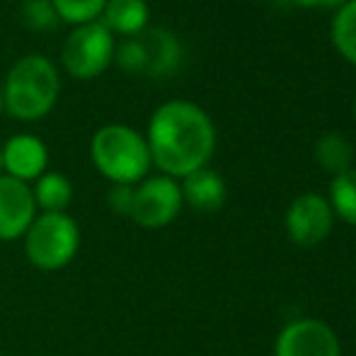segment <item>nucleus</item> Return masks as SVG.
Wrapping results in <instances>:
<instances>
[{
    "mask_svg": "<svg viewBox=\"0 0 356 356\" xmlns=\"http://www.w3.org/2000/svg\"><path fill=\"white\" fill-rule=\"evenodd\" d=\"M150 160L172 179L209 168L216 150V127L207 109L189 99H170L153 112L148 122Z\"/></svg>",
    "mask_w": 356,
    "mask_h": 356,
    "instance_id": "f257e3e1",
    "label": "nucleus"
},
{
    "mask_svg": "<svg viewBox=\"0 0 356 356\" xmlns=\"http://www.w3.org/2000/svg\"><path fill=\"white\" fill-rule=\"evenodd\" d=\"M61 92L58 71L47 56L29 54L13 63L5 75L3 107L19 122H37L54 109Z\"/></svg>",
    "mask_w": 356,
    "mask_h": 356,
    "instance_id": "f03ea898",
    "label": "nucleus"
},
{
    "mask_svg": "<svg viewBox=\"0 0 356 356\" xmlns=\"http://www.w3.org/2000/svg\"><path fill=\"white\" fill-rule=\"evenodd\" d=\"M90 158L112 184H138L153 168L145 136L127 124H107L90 141Z\"/></svg>",
    "mask_w": 356,
    "mask_h": 356,
    "instance_id": "7ed1b4c3",
    "label": "nucleus"
},
{
    "mask_svg": "<svg viewBox=\"0 0 356 356\" xmlns=\"http://www.w3.org/2000/svg\"><path fill=\"white\" fill-rule=\"evenodd\" d=\"M22 238L27 259L42 272L68 267L80 250V228L66 211L37 213Z\"/></svg>",
    "mask_w": 356,
    "mask_h": 356,
    "instance_id": "20e7f679",
    "label": "nucleus"
},
{
    "mask_svg": "<svg viewBox=\"0 0 356 356\" xmlns=\"http://www.w3.org/2000/svg\"><path fill=\"white\" fill-rule=\"evenodd\" d=\"M114 49H117V37L99 19L78 24L63 42V68L78 80H92L114 63Z\"/></svg>",
    "mask_w": 356,
    "mask_h": 356,
    "instance_id": "39448f33",
    "label": "nucleus"
},
{
    "mask_svg": "<svg viewBox=\"0 0 356 356\" xmlns=\"http://www.w3.org/2000/svg\"><path fill=\"white\" fill-rule=\"evenodd\" d=\"M182 207V189L177 179L168 175H153L136 184L131 220L148 230L165 228L177 218Z\"/></svg>",
    "mask_w": 356,
    "mask_h": 356,
    "instance_id": "423d86ee",
    "label": "nucleus"
},
{
    "mask_svg": "<svg viewBox=\"0 0 356 356\" xmlns=\"http://www.w3.org/2000/svg\"><path fill=\"white\" fill-rule=\"evenodd\" d=\"M286 233L300 248H315L325 243L332 233L334 211L323 194L305 192L296 197L286 209Z\"/></svg>",
    "mask_w": 356,
    "mask_h": 356,
    "instance_id": "0eeeda50",
    "label": "nucleus"
},
{
    "mask_svg": "<svg viewBox=\"0 0 356 356\" xmlns=\"http://www.w3.org/2000/svg\"><path fill=\"white\" fill-rule=\"evenodd\" d=\"M274 356H342V344L327 323L303 318L289 323L279 332Z\"/></svg>",
    "mask_w": 356,
    "mask_h": 356,
    "instance_id": "6e6552de",
    "label": "nucleus"
},
{
    "mask_svg": "<svg viewBox=\"0 0 356 356\" xmlns=\"http://www.w3.org/2000/svg\"><path fill=\"white\" fill-rule=\"evenodd\" d=\"M37 218L32 187L8 175H0V240H19Z\"/></svg>",
    "mask_w": 356,
    "mask_h": 356,
    "instance_id": "1a4fd4ad",
    "label": "nucleus"
},
{
    "mask_svg": "<svg viewBox=\"0 0 356 356\" xmlns=\"http://www.w3.org/2000/svg\"><path fill=\"white\" fill-rule=\"evenodd\" d=\"M3 148V170L8 177H15L19 182H32L47 172L49 150L42 138L32 134H17L8 138Z\"/></svg>",
    "mask_w": 356,
    "mask_h": 356,
    "instance_id": "9d476101",
    "label": "nucleus"
},
{
    "mask_svg": "<svg viewBox=\"0 0 356 356\" xmlns=\"http://www.w3.org/2000/svg\"><path fill=\"white\" fill-rule=\"evenodd\" d=\"M145 56V75L148 78H165L182 66V44L170 29L150 27L138 34Z\"/></svg>",
    "mask_w": 356,
    "mask_h": 356,
    "instance_id": "9b49d317",
    "label": "nucleus"
},
{
    "mask_svg": "<svg viewBox=\"0 0 356 356\" xmlns=\"http://www.w3.org/2000/svg\"><path fill=\"white\" fill-rule=\"evenodd\" d=\"M179 189H182V202L199 213H213L223 209L225 194H228L223 177L211 168H202L182 177Z\"/></svg>",
    "mask_w": 356,
    "mask_h": 356,
    "instance_id": "f8f14e48",
    "label": "nucleus"
},
{
    "mask_svg": "<svg viewBox=\"0 0 356 356\" xmlns=\"http://www.w3.org/2000/svg\"><path fill=\"white\" fill-rule=\"evenodd\" d=\"M150 10L145 0H107L99 22L114 34V37H136L148 29Z\"/></svg>",
    "mask_w": 356,
    "mask_h": 356,
    "instance_id": "ddd939ff",
    "label": "nucleus"
},
{
    "mask_svg": "<svg viewBox=\"0 0 356 356\" xmlns=\"http://www.w3.org/2000/svg\"><path fill=\"white\" fill-rule=\"evenodd\" d=\"M32 197L37 204V211L42 209V213H63L73 199V187L66 175L44 172L39 179H34Z\"/></svg>",
    "mask_w": 356,
    "mask_h": 356,
    "instance_id": "4468645a",
    "label": "nucleus"
},
{
    "mask_svg": "<svg viewBox=\"0 0 356 356\" xmlns=\"http://www.w3.org/2000/svg\"><path fill=\"white\" fill-rule=\"evenodd\" d=\"M315 163L332 177L354 168V145L339 134H323L313 148Z\"/></svg>",
    "mask_w": 356,
    "mask_h": 356,
    "instance_id": "2eb2a0df",
    "label": "nucleus"
},
{
    "mask_svg": "<svg viewBox=\"0 0 356 356\" xmlns=\"http://www.w3.org/2000/svg\"><path fill=\"white\" fill-rule=\"evenodd\" d=\"M330 39L337 54L356 66V0H347L342 8L334 13Z\"/></svg>",
    "mask_w": 356,
    "mask_h": 356,
    "instance_id": "dca6fc26",
    "label": "nucleus"
},
{
    "mask_svg": "<svg viewBox=\"0 0 356 356\" xmlns=\"http://www.w3.org/2000/svg\"><path fill=\"white\" fill-rule=\"evenodd\" d=\"M327 202L334 216H339L344 223L356 225V168L332 177Z\"/></svg>",
    "mask_w": 356,
    "mask_h": 356,
    "instance_id": "f3484780",
    "label": "nucleus"
},
{
    "mask_svg": "<svg viewBox=\"0 0 356 356\" xmlns=\"http://www.w3.org/2000/svg\"><path fill=\"white\" fill-rule=\"evenodd\" d=\"M51 5L56 8L61 22L78 27V24L97 22L107 0H51Z\"/></svg>",
    "mask_w": 356,
    "mask_h": 356,
    "instance_id": "a211bd4d",
    "label": "nucleus"
},
{
    "mask_svg": "<svg viewBox=\"0 0 356 356\" xmlns=\"http://www.w3.org/2000/svg\"><path fill=\"white\" fill-rule=\"evenodd\" d=\"M19 15H22L24 27L42 34L54 32L58 27V22H61L51 0H24L22 8H19Z\"/></svg>",
    "mask_w": 356,
    "mask_h": 356,
    "instance_id": "6ab92c4d",
    "label": "nucleus"
},
{
    "mask_svg": "<svg viewBox=\"0 0 356 356\" xmlns=\"http://www.w3.org/2000/svg\"><path fill=\"white\" fill-rule=\"evenodd\" d=\"M134 192H136V184H112V189H109V194H107V204H109V209H112V213L131 218Z\"/></svg>",
    "mask_w": 356,
    "mask_h": 356,
    "instance_id": "aec40b11",
    "label": "nucleus"
},
{
    "mask_svg": "<svg viewBox=\"0 0 356 356\" xmlns=\"http://www.w3.org/2000/svg\"><path fill=\"white\" fill-rule=\"evenodd\" d=\"M291 3L300 5V8H342L347 0H291Z\"/></svg>",
    "mask_w": 356,
    "mask_h": 356,
    "instance_id": "412c9836",
    "label": "nucleus"
},
{
    "mask_svg": "<svg viewBox=\"0 0 356 356\" xmlns=\"http://www.w3.org/2000/svg\"><path fill=\"white\" fill-rule=\"evenodd\" d=\"M0 175H5V170H3V148H0Z\"/></svg>",
    "mask_w": 356,
    "mask_h": 356,
    "instance_id": "4be33fe9",
    "label": "nucleus"
},
{
    "mask_svg": "<svg viewBox=\"0 0 356 356\" xmlns=\"http://www.w3.org/2000/svg\"><path fill=\"white\" fill-rule=\"evenodd\" d=\"M3 109H5L3 107V85H0V112H3Z\"/></svg>",
    "mask_w": 356,
    "mask_h": 356,
    "instance_id": "5701e85b",
    "label": "nucleus"
},
{
    "mask_svg": "<svg viewBox=\"0 0 356 356\" xmlns=\"http://www.w3.org/2000/svg\"><path fill=\"white\" fill-rule=\"evenodd\" d=\"M352 112H354V119H356V97H354V104H352Z\"/></svg>",
    "mask_w": 356,
    "mask_h": 356,
    "instance_id": "b1692460",
    "label": "nucleus"
}]
</instances>
